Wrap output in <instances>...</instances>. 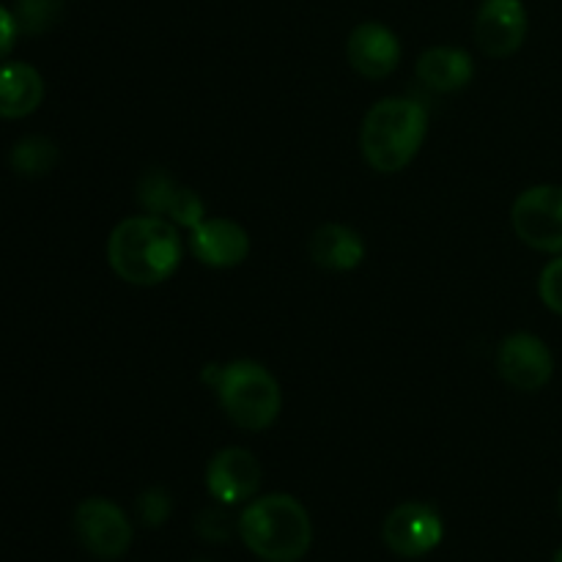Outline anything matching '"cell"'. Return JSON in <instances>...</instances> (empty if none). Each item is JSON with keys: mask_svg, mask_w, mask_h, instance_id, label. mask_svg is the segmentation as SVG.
Listing matches in <instances>:
<instances>
[{"mask_svg": "<svg viewBox=\"0 0 562 562\" xmlns=\"http://www.w3.org/2000/svg\"><path fill=\"white\" fill-rule=\"evenodd\" d=\"M552 562H562V549H558V554H554Z\"/></svg>", "mask_w": 562, "mask_h": 562, "instance_id": "obj_23", "label": "cell"}, {"mask_svg": "<svg viewBox=\"0 0 562 562\" xmlns=\"http://www.w3.org/2000/svg\"><path fill=\"white\" fill-rule=\"evenodd\" d=\"M307 252L316 267L329 269V272H351L366 258V241L349 225L329 223L311 236Z\"/></svg>", "mask_w": 562, "mask_h": 562, "instance_id": "obj_13", "label": "cell"}, {"mask_svg": "<svg viewBox=\"0 0 562 562\" xmlns=\"http://www.w3.org/2000/svg\"><path fill=\"white\" fill-rule=\"evenodd\" d=\"M560 508H562V488H560Z\"/></svg>", "mask_w": 562, "mask_h": 562, "instance_id": "obj_25", "label": "cell"}, {"mask_svg": "<svg viewBox=\"0 0 562 562\" xmlns=\"http://www.w3.org/2000/svg\"><path fill=\"white\" fill-rule=\"evenodd\" d=\"M206 486L217 503H247L261 488V464L250 450L225 448L209 461Z\"/></svg>", "mask_w": 562, "mask_h": 562, "instance_id": "obj_10", "label": "cell"}, {"mask_svg": "<svg viewBox=\"0 0 562 562\" xmlns=\"http://www.w3.org/2000/svg\"><path fill=\"white\" fill-rule=\"evenodd\" d=\"M60 11H64V0H16L14 20L20 33L38 36L58 22Z\"/></svg>", "mask_w": 562, "mask_h": 562, "instance_id": "obj_18", "label": "cell"}, {"mask_svg": "<svg viewBox=\"0 0 562 562\" xmlns=\"http://www.w3.org/2000/svg\"><path fill=\"white\" fill-rule=\"evenodd\" d=\"M44 80L33 66H0V119H25L42 104Z\"/></svg>", "mask_w": 562, "mask_h": 562, "instance_id": "obj_15", "label": "cell"}, {"mask_svg": "<svg viewBox=\"0 0 562 562\" xmlns=\"http://www.w3.org/2000/svg\"><path fill=\"white\" fill-rule=\"evenodd\" d=\"M239 536L256 558L300 562L311 549L313 527L307 510L291 494H269L241 510Z\"/></svg>", "mask_w": 562, "mask_h": 562, "instance_id": "obj_3", "label": "cell"}, {"mask_svg": "<svg viewBox=\"0 0 562 562\" xmlns=\"http://www.w3.org/2000/svg\"><path fill=\"white\" fill-rule=\"evenodd\" d=\"M55 162H58V146L47 140V137H22L14 146V151H11V168L20 176H27V179L49 173Z\"/></svg>", "mask_w": 562, "mask_h": 562, "instance_id": "obj_16", "label": "cell"}, {"mask_svg": "<svg viewBox=\"0 0 562 562\" xmlns=\"http://www.w3.org/2000/svg\"><path fill=\"white\" fill-rule=\"evenodd\" d=\"M77 541L99 560H119L132 543V527L124 510L102 497H91L75 510Z\"/></svg>", "mask_w": 562, "mask_h": 562, "instance_id": "obj_6", "label": "cell"}, {"mask_svg": "<svg viewBox=\"0 0 562 562\" xmlns=\"http://www.w3.org/2000/svg\"><path fill=\"white\" fill-rule=\"evenodd\" d=\"M382 536L398 558H423L442 543L445 525L431 505L404 503L384 519Z\"/></svg>", "mask_w": 562, "mask_h": 562, "instance_id": "obj_7", "label": "cell"}, {"mask_svg": "<svg viewBox=\"0 0 562 562\" xmlns=\"http://www.w3.org/2000/svg\"><path fill=\"white\" fill-rule=\"evenodd\" d=\"M510 223L532 250L562 256V187L538 184L521 192L510 209Z\"/></svg>", "mask_w": 562, "mask_h": 562, "instance_id": "obj_5", "label": "cell"}, {"mask_svg": "<svg viewBox=\"0 0 562 562\" xmlns=\"http://www.w3.org/2000/svg\"><path fill=\"white\" fill-rule=\"evenodd\" d=\"M475 75L470 53L459 47H431L417 60V77L437 93H453L470 86Z\"/></svg>", "mask_w": 562, "mask_h": 562, "instance_id": "obj_14", "label": "cell"}, {"mask_svg": "<svg viewBox=\"0 0 562 562\" xmlns=\"http://www.w3.org/2000/svg\"><path fill=\"white\" fill-rule=\"evenodd\" d=\"M195 530L203 541L225 543L234 532V519L223 508H203L195 519Z\"/></svg>", "mask_w": 562, "mask_h": 562, "instance_id": "obj_19", "label": "cell"}, {"mask_svg": "<svg viewBox=\"0 0 562 562\" xmlns=\"http://www.w3.org/2000/svg\"><path fill=\"white\" fill-rule=\"evenodd\" d=\"M428 113L415 99L390 97L373 104L362 121V157L379 173H398L420 151Z\"/></svg>", "mask_w": 562, "mask_h": 562, "instance_id": "obj_2", "label": "cell"}, {"mask_svg": "<svg viewBox=\"0 0 562 562\" xmlns=\"http://www.w3.org/2000/svg\"><path fill=\"white\" fill-rule=\"evenodd\" d=\"M220 404L225 415L245 431H263L272 426L283 406L280 384L272 373L252 360H236L223 366L217 382Z\"/></svg>", "mask_w": 562, "mask_h": 562, "instance_id": "obj_4", "label": "cell"}, {"mask_svg": "<svg viewBox=\"0 0 562 562\" xmlns=\"http://www.w3.org/2000/svg\"><path fill=\"white\" fill-rule=\"evenodd\" d=\"M170 508H173V503H170L165 488H146L140 494V499H137V516H140V521L146 527L165 525V519L170 516Z\"/></svg>", "mask_w": 562, "mask_h": 562, "instance_id": "obj_20", "label": "cell"}, {"mask_svg": "<svg viewBox=\"0 0 562 562\" xmlns=\"http://www.w3.org/2000/svg\"><path fill=\"white\" fill-rule=\"evenodd\" d=\"M192 562H212V560H203V558H201V560H192Z\"/></svg>", "mask_w": 562, "mask_h": 562, "instance_id": "obj_24", "label": "cell"}, {"mask_svg": "<svg viewBox=\"0 0 562 562\" xmlns=\"http://www.w3.org/2000/svg\"><path fill=\"white\" fill-rule=\"evenodd\" d=\"M538 294H541L543 305L549 311L562 316V256L554 258L552 263H547V269L541 272V280H538Z\"/></svg>", "mask_w": 562, "mask_h": 562, "instance_id": "obj_21", "label": "cell"}, {"mask_svg": "<svg viewBox=\"0 0 562 562\" xmlns=\"http://www.w3.org/2000/svg\"><path fill=\"white\" fill-rule=\"evenodd\" d=\"M108 261L121 280L132 285H159L179 269L181 239L170 220L143 214L113 228Z\"/></svg>", "mask_w": 562, "mask_h": 562, "instance_id": "obj_1", "label": "cell"}, {"mask_svg": "<svg viewBox=\"0 0 562 562\" xmlns=\"http://www.w3.org/2000/svg\"><path fill=\"white\" fill-rule=\"evenodd\" d=\"M190 247L201 263L212 269L239 267L250 252V236L239 223L225 217L203 220L192 228Z\"/></svg>", "mask_w": 562, "mask_h": 562, "instance_id": "obj_12", "label": "cell"}, {"mask_svg": "<svg viewBox=\"0 0 562 562\" xmlns=\"http://www.w3.org/2000/svg\"><path fill=\"white\" fill-rule=\"evenodd\" d=\"M351 69L360 71L368 80H382L393 75L401 60V42L382 22H362L349 33L346 42Z\"/></svg>", "mask_w": 562, "mask_h": 562, "instance_id": "obj_11", "label": "cell"}, {"mask_svg": "<svg viewBox=\"0 0 562 562\" xmlns=\"http://www.w3.org/2000/svg\"><path fill=\"white\" fill-rule=\"evenodd\" d=\"M179 190L181 187L176 184L165 170H148V173L140 179V187H137V201H140L143 212L146 214L168 220Z\"/></svg>", "mask_w": 562, "mask_h": 562, "instance_id": "obj_17", "label": "cell"}, {"mask_svg": "<svg viewBox=\"0 0 562 562\" xmlns=\"http://www.w3.org/2000/svg\"><path fill=\"white\" fill-rule=\"evenodd\" d=\"M499 376L521 393L547 387L554 373V357L538 335L516 333L503 340L497 351Z\"/></svg>", "mask_w": 562, "mask_h": 562, "instance_id": "obj_8", "label": "cell"}, {"mask_svg": "<svg viewBox=\"0 0 562 562\" xmlns=\"http://www.w3.org/2000/svg\"><path fill=\"white\" fill-rule=\"evenodd\" d=\"M527 38V9L521 0H483L475 16V42L488 58L519 53Z\"/></svg>", "mask_w": 562, "mask_h": 562, "instance_id": "obj_9", "label": "cell"}, {"mask_svg": "<svg viewBox=\"0 0 562 562\" xmlns=\"http://www.w3.org/2000/svg\"><path fill=\"white\" fill-rule=\"evenodd\" d=\"M16 33H20V25H16L14 14L0 5V60H3L11 49H14Z\"/></svg>", "mask_w": 562, "mask_h": 562, "instance_id": "obj_22", "label": "cell"}]
</instances>
